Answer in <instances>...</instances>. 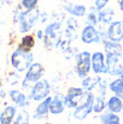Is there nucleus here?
Masks as SVG:
<instances>
[{
	"label": "nucleus",
	"instance_id": "nucleus-1",
	"mask_svg": "<svg viewBox=\"0 0 123 124\" xmlns=\"http://www.w3.org/2000/svg\"><path fill=\"white\" fill-rule=\"evenodd\" d=\"M21 8L22 6H20L14 11L13 22H14V24L19 25V32L21 34H25L36 25V23L40 17V12L37 8L25 11H21Z\"/></svg>",
	"mask_w": 123,
	"mask_h": 124
},
{
	"label": "nucleus",
	"instance_id": "nucleus-2",
	"mask_svg": "<svg viewBox=\"0 0 123 124\" xmlns=\"http://www.w3.org/2000/svg\"><path fill=\"white\" fill-rule=\"evenodd\" d=\"M61 22L54 21L48 24L45 28L44 45L47 50H52L54 47H58L61 43Z\"/></svg>",
	"mask_w": 123,
	"mask_h": 124
},
{
	"label": "nucleus",
	"instance_id": "nucleus-3",
	"mask_svg": "<svg viewBox=\"0 0 123 124\" xmlns=\"http://www.w3.org/2000/svg\"><path fill=\"white\" fill-rule=\"evenodd\" d=\"M33 60H34V56L32 52L23 51L19 48H16L10 57L11 65L17 72L27 71V69L33 64Z\"/></svg>",
	"mask_w": 123,
	"mask_h": 124
},
{
	"label": "nucleus",
	"instance_id": "nucleus-4",
	"mask_svg": "<svg viewBox=\"0 0 123 124\" xmlns=\"http://www.w3.org/2000/svg\"><path fill=\"white\" fill-rule=\"evenodd\" d=\"M94 101H95V96L92 92H86L85 93V98L81 105H78L75 108L73 112L74 119L78 121H83L91 114L94 108Z\"/></svg>",
	"mask_w": 123,
	"mask_h": 124
},
{
	"label": "nucleus",
	"instance_id": "nucleus-5",
	"mask_svg": "<svg viewBox=\"0 0 123 124\" xmlns=\"http://www.w3.org/2000/svg\"><path fill=\"white\" fill-rule=\"evenodd\" d=\"M92 70V54L88 51L77 54L75 58V72L78 77L85 78Z\"/></svg>",
	"mask_w": 123,
	"mask_h": 124
},
{
	"label": "nucleus",
	"instance_id": "nucleus-6",
	"mask_svg": "<svg viewBox=\"0 0 123 124\" xmlns=\"http://www.w3.org/2000/svg\"><path fill=\"white\" fill-rule=\"evenodd\" d=\"M44 74H45V68L43 66V64L35 62L26 71L22 86L24 88H28L31 85H34L35 83L40 81L41 77L44 76Z\"/></svg>",
	"mask_w": 123,
	"mask_h": 124
},
{
	"label": "nucleus",
	"instance_id": "nucleus-7",
	"mask_svg": "<svg viewBox=\"0 0 123 124\" xmlns=\"http://www.w3.org/2000/svg\"><path fill=\"white\" fill-rule=\"evenodd\" d=\"M50 90H51V86L49 82L47 79H40L32 86L30 98L34 101H41L49 96Z\"/></svg>",
	"mask_w": 123,
	"mask_h": 124
},
{
	"label": "nucleus",
	"instance_id": "nucleus-8",
	"mask_svg": "<svg viewBox=\"0 0 123 124\" xmlns=\"http://www.w3.org/2000/svg\"><path fill=\"white\" fill-rule=\"evenodd\" d=\"M81 40H82L83 44H86V45L94 44V43H96V44L102 43L100 32L98 30H96V27L93 25H86L82 30Z\"/></svg>",
	"mask_w": 123,
	"mask_h": 124
},
{
	"label": "nucleus",
	"instance_id": "nucleus-9",
	"mask_svg": "<svg viewBox=\"0 0 123 124\" xmlns=\"http://www.w3.org/2000/svg\"><path fill=\"white\" fill-rule=\"evenodd\" d=\"M84 88L80 87H70L65 95V102L68 108H76L78 102L84 97Z\"/></svg>",
	"mask_w": 123,
	"mask_h": 124
},
{
	"label": "nucleus",
	"instance_id": "nucleus-10",
	"mask_svg": "<svg viewBox=\"0 0 123 124\" xmlns=\"http://www.w3.org/2000/svg\"><path fill=\"white\" fill-rule=\"evenodd\" d=\"M92 70L96 75L107 73L106 56L101 51H96L92 54Z\"/></svg>",
	"mask_w": 123,
	"mask_h": 124
},
{
	"label": "nucleus",
	"instance_id": "nucleus-11",
	"mask_svg": "<svg viewBox=\"0 0 123 124\" xmlns=\"http://www.w3.org/2000/svg\"><path fill=\"white\" fill-rule=\"evenodd\" d=\"M121 57L118 56H106L107 73L115 76H121L123 71V64L120 61Z\"/></svg>",
	"mask_w": 123,
	"mask_h": 124
},
{
	"label": "nucleus",
	"instance_id": "nucleus-12",
	"mask_svg": "<svg viewBox=\"0 0 123 124\" xmlns=\"http://www.w3.org/2000/svg\"><path fill=\"white\" fill-rule=\"evenodd\" d=\"M107 35L108 39L112 41H120L123 40V21H113L110 23L107 28Z\"/></svg>",
	"mask_w": 123,
	"mask_h": 124
},
{
	"label": "nucleus",
	"instance_id": "nucleus-13",
	"mask_svg": "<svg viewBox=\"0 0 123 124\" xmlns=\"http://www.w3.org/2000/svg\"><path fill=\"white\" fill-rule=\"evenodd\" d=\"M65 107H67L65 96L56 95V96L51 99V102H50V105H49V112L51 114H54V116H58V114H61L64 111Z\"/></svg>",
	"mask_w": 123,
	"mask_h": 124
},
{
	"label": "nucleus",
	"instance_id": "nucleus-14",
	"mask_svg": "<svg viewBox=\"0 0 123 124\" xmlns=\"http://www.w3.org/2000/svg\"><path fill=\"white\" fill-rule=\"evenodd\" d=\"M16 106H6L0 111V124H12L15 116H16Z\"/></svg>",
	"mask_w": 123,
	"mask_h": 124
},
{
	"label": "nucleus",
	"instance_id": "nucleus-15",
	"mask_svg": "<svg viewBox=\"0 0 123 124\" xmlns=\"http://www.w3.org/2000/svg\"><path fill=\"white\" fill-rule=\"evenodd\" d=\"M51 99H52V97L48 96L47 98H45L44 100H41L39 102V105L37 106L34 111V116H33V118L35 120H41V119H46L48 116V113H50L49 105L51 102Z\"/></svg>",
	"mask_w": 123,
	"mask_h": 124
},
{
	"label": "nucleus",
	"instance_id": "nucleus-16",
	"mask_svg": "<svg viewBox=\"0 0 123 124\" xmlns=\"http://www.w3.org/2000/svg\"><path fill=\"white\" fill-rule=\"evenodd\" d=\"M62 9L71 14L74 17H83L86 15L87 8L84 4H78V3H64L62 4Z\"/></svg>",
	"mask_w": 123,
	"mask_h": 124
},
{
	"label": "nucleus",
	"instance_id": "nucleus-17",
	"mask_svg": "<svg viewBox=\"0 0 123 124\" xmlns=\"http://www.w3.org/2000/svg\"><path fill=\"white\" fill-rule=\"evenodd\" d=\"M104 50L106 56H118L121 57L123 56V48L120 43L117 41H112V40H106L104 41Z\"/></svg>",
	"mask_w": 123,
	"mask_h": 124
},
{
	"label": "nucleus",
	"instance_id": "nucleus-18",
	"mask_svg": "<svg viewBox=\"0 0 123 124\" xmlns=\"http://www.w3.org/2000/svg\"><path fill=\"white\" fill-rule=\"evenodd\" d=\"M9 97H10L11 101L19 108H25L26 106H28V103H30L28 97H26L23 93L17 89L9 90Z\"/></svg>",
	"mask_w": 123,
	"mask_h": 124
},
{
	"label": "nucleus",
	"instance_id": "nucleus-19",
	"mask_svg": "<svg viewBox=\"0 0 123 124\" xmlns=\"http://www.w3.org/2000/svg\"><path fill=\"white\" fill-rule=\"evenodd\" d=\"M35 47V37L32 34H26L21 38L17 48L26 52H32V49Z\"/></svg>",
	"mask_w": 123,
	"mask_h": 124
},
{
	"label": "nucleus",
	"instance_id": "nucleus-20",
	"mask_svg": "<svg viewBox=\"0 0 123 124\" xmlns=\"http://www.w3.org/2000/svg\"><path fill=\"white\" fill-rule=\"evenodd\" d=\"M113 16H115V11L111 8H105L102 10L98 11V22L104 25H109L113 22Z\"/></svg>",
	"mask_w": 123,
	"mask_h": 124
},
{
	"label": "nucleus",
	"instance_id": "nucleus-21",
	"mask_svg": "<svg viewBox=\"0 0 123 124\" xmlns=\"http://www.w3.org/2000/svg\"><path fill=\"white\" fill-rule=\"evenodd\" d=\"M107 107H108L109 111L112 112V113H117V114L120 113V112L123 110L122 99L113 95L112 97H110V98H109L108 102H107Z\"/></svg>",
	"mask_w": 123,
	"mask_h": 124
},
{
	"label": "nucleus",
	"instance_id": "nucleus-22",
	"mask_svg": "<svg viewBox=\"0 0 123 124\" xmlns=\"http://www.w3.org/2000/svg\"><path fill=\"white\" fill-rule=\"evenodd\" d=\"M109 89L113 93V95L123 100V78L118 77L115 81L109 83Z\"/></svg>",
	"mask_w": 123,
	"mask_h": 124
},
{
	"label": "nucleus",
	"instance_id": "nucleus-23",
	"mask_svg": "<svg viewBox=\"0 0 123 124\" xmlns=\"http://www.w3.org/2000/svg\"><path fill=\"white\" fill-rule=\"evenodd\" d=\"M99 82H100V77L98 76V75L96 77L87 76V77H85V78H83L82 86L86 92H92L96 86L99 85Z\"/></svg>",
	"mask_w": 123,
	"mask_h": 124
},
{
	"label": "nucleus",
	"instance_id": "nucleus-24",
	"mask_svg": "<svg viewBox=\"0 0 123 124\" xmlns=\"http://www.w3.org/2000/svg\"><path fill=\"white\" fill-rule=\"evenodd\" d=\"M98 23V11L95 9V7H93L86 13V25L96 26Z\"/></svg>",
	"mask_w": 123,
	"mask_h": 124
},
{
	"label": "nucleus",
	"instance_id": "nucleus-25",
	"mask_svg": "<svg viewBox=\"0 0 123 124\" xmlns=\"http://www.w3.org/2000/svg\"><path fill=\"white\" fill-rule=\"evenodd\" d=\"M106 107H107V103H106V100H105V95H101V96L95 98L94 108H93L94 112H96V113H101Z\"/></svg>",
	"mask_w": 123,
	"mask_h": 124
},
{
	"label": "nucleus",
	"instance_id": "nucleus-26",
	"mask_svg": "<svg viewBox=\"0 0 123 124\" xmlns=\"http://www.w3.org/2000/svg\"><path fill=\"white\" fill-rule=\"evenodd\" d=\"M12 124H30V113L25 110H21L17 112V116H15Z\"/></svg>",
	"mask_w": 123,
	"mask_h": 124
},
{
	"label": "nucleus",
	"instance_id": "nucleus-27",
	"mask_svg": "<svg viewBox=\"0 0 123 124\" xmlns=\"http://www.w3.org/2000/svg\"><path fill=\"white\" fill-rule=\"evenodd\" d=\"M100 121L102 124H108L113 121H120V116L117 113H112V112H108V113H104L100 116Z\"/></svg>",
	"mask_w": 123,
	"mask_h": 124
},
{
	"label": "nucleus",
	"instance_id": "nucleus-28",
	"mask_svg": "<svg viewBox=\"0 0 123 124\" xmlns=\"http://www.w3.org/2000/svg\"><path fill=\"white\" fill-rule=\"evenodd\" d=\"M38 0H22L21 6L24 10H33L37 8Z\"/></svg>",
	"mask_w": 123,
	"mask_h": 124
},
{
	"label": "nucleus",
	"instance_id": "nucleus-29",
	"mask_svg": "<svg viewBox=\"0 0 123 124\" xmlns=\"http://www.w3.org/2000/svg\"><path fill=\"white\" fill-rule=\"evenodd\" d=\"M20 81V75L16 72H10L7 76V83L9 85H16Z\"/></svg>",
	"mask_w": 123,
	"mask_h": 124
},
{
	"label": "nucleus",
	"instance_id": "nucleus-30",
	"mask_svg": "<svg viewBox=\"0 0 123 124\" xmlns=\"http://www.w3.org/2000/svg\"><path fill=\"white\" fill-rule=\"evenodd\" d=\"M109 3V0H95V9L97 11H100L102 9H105L107 7V4Z\"/></svg>",
	"mask_w": 123,
	"mask_h": 124
},
{
	"label": "nucleus",
	"instance_id": "nucleus-31",
	"mask_svg": "<svg viewBox=\"0 0 123 124\" xmlns=\"http://www.w3.org/2000/svg\"><path fill=\"white\" fill-rule=\"evenodd\" d=\"M44 36H45V32H44L43 30H37L36 32H35V37H36L37 39H44Z\"/></svg>",
	"mask_w": 123,
	"mask_h": 124
},
{
	"label": "nucleus",
	"instance_id": "nucleus-32",
	"mask_svg": "<svg viewBox=\"0 0 123 124\" xmlns=\"http://www.w3.org/2000/svg\"><path fill=\"white\" fill-rule=\"evenodd\" d=\"M118 6H119L120 11L123 12V0H118Z\"/></svg>",
	"mask_w": 123,
	"mask_h": 124
},
{
	"label": "nucleus",
	"instance_id": "nucleus-33",
	"mask_svg": "<svg viewBox=\"0 0 123 124\" xmlns=\"http://www.w3.org/2000/svg\"><path fill=\"white\" fill-rule=\"evenodd\" d=\"M108 124H121V123H120V121H113V122H110Z\"/></svg>",
	"mask_w": 123,
	"mask_h": 124
},
{
	"label": "nucleus",
	"instance_id": "nucleus-34",
	"mask_svg": "<svg viewBox=\"0 0 123 124\" xmlns=\"http://www.w3.org/2000/svg\"><path fill=\"white\" fill-rule=\"evenodd\" d=\"M1 88H2V81L0 79V90H1Z\"/></svg>",
	"mask_w": 123,
	"mask_h": 124
},
{
	"label": "nucleus",
	"instance_id": "nucleus-35",
	"mask_svg": "<svg viewBox=\"0 0 123 124\" xmlns=\"http://www.w3.org/2000/svg\"><path fill=\"white\" fill-rule=\"evenodd\" d=\"M0 108H1V97H0Z\"/></svg>",
	"mask_w": 123,
	"mask_h": 124
},
{
	"label": "nucleus",
	"instance_id": "nucleus-36",
	"mask_svg": "<svg viewBox=\"0 0 123 124\" xmlns=\"http://www.w3.org/2000/svg\"><path fill=\"white\" fill-rule=\"evenodd\" d=\"M120 77H122V78H123V71H122V74H121V76H120Z\"/></svg>",
	"mask_w": 123,
	"mask_h": 124
},
{
	"label": "nucleus",
	"instance_id": "nucleus-37",
	"mask_svg": "<svg viewBox=\"0 0 123 124\" xmlns=\"http://www.w3.org/2000/svg\"><path fill=\"white\" fill-rule=\"evenodd\" d=\"M44 124H52V123H49V122H47V123H44Z\"/></svg>",
	"mask_w": 123,
	"mask_h": 124
},
{
	"label": "nucleus",
	"instance_id": "nucleus-38",
	"mask_svg": "<svg viewBox=\"0 0 123 124\" xmlns=\"http://www.w3.org/2000/svg\"><path fill=\"white\" fill-rule=\"evenodd\" d=\"M0 70H1V66H0Z\"/></svg>",
	"mask_w": 123,
	"mask_h": 124
},
{
	"label": "nucleus",
	"instance_id": "nucleus-39",
	"mask_svg": "<svg viewBox=\"0 0 123 124\" xmlns=\"http://www.w3.org/2000/svg\"><path fill=\"white\" fill-rule=\"evenodd\" d=\"M100 124H102V123H100Z\"/></svg>",
	"mask_w": 123,
	"mask_h": 124
}]
</instances>
